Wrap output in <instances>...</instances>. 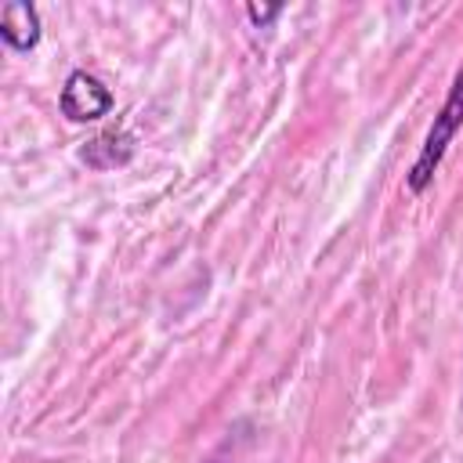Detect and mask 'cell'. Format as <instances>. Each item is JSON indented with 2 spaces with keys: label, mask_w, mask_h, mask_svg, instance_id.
I'll return each mask as SVG.
<instances>
[{
  "label": "cell",
  "mask_w": 463,
  "mask_h": 463,
  "mask_svg": "<svg viewBox=\"0 0 463 463\" xmlns=\"http://www.w3.org/2000/svg\"><path fill=\"white\" fill-rule=\"evenodd\" d=\"M459 130H463V65L452 76V87H449V94H445V101H441V109H438L427 137H423V148H420L416 163L405 174V188L412 195L430 188V181H434V174H438V166H441V159H445V152H449V145L456 141Z\"/></svg>",
  "instance_id": "obj_1"
},
{
  "label": "cell",
  "mask_w": 463,
  "mask_h": 463,
  "mask_svg": "<svg viewBox=\"0 0 463 463\" xmlns=\"http://www.w3.org/2000/svg\"><path fill=\"white\" fill-rule=\"evenodd\" d=\"M112 105H116L112 90H109L94 72H87V69L69 72L65 83H61V94H58V109H61V116H65L69 123H94V119H101Z\"/></svg>",
  "instance_id": "obj_2"
},
{
  "label": "cell",
  "mask_w": 463,
  "mask_h": 463,
  "mask_svg": "<svg viewBox=\"0 0 463 463\" xmlns=\"http://www.w3.org/2000/svg\"><path fill=\"white\" fill-rule=\"evenodd\" d=\"M40 11L29 0H7L0 7V40L11 51H33L40 43Z\"/></svg>",
  "instance_id": "obj_3"
},
{
  "label": "cell",
  "mask_w": 463,
  "mask_h": 463,
  "mask_svg": "<svg viewBox=\"0 0 463 463\" xmlns=\"http://www.w3.org/2000/svg\"><path fill=\"white\" fill-rule=\"evenodd\" d=\"M134 156V137L127 130H101L98 137H90L83 148H80V159L94 170H112V166H123L127 159Z\"/></svg>",
  "instance_id": "obj_4"
},
{
  "label": "cell",
  "mask_w": 463,
  "mask_h": 463,
  "mask_svg": "<svg viewBox=\"0 0 463 463\" xmlns=\"http://www.w3.org/2000/svg\"><path fill=\"white\" fill-rule=\"evenodd\" d=\"M282 14V4H246V18L253 22V25H268V22H275Z\"/></svg>",
  "instance_id": "obj_5"
}]
</instances>
